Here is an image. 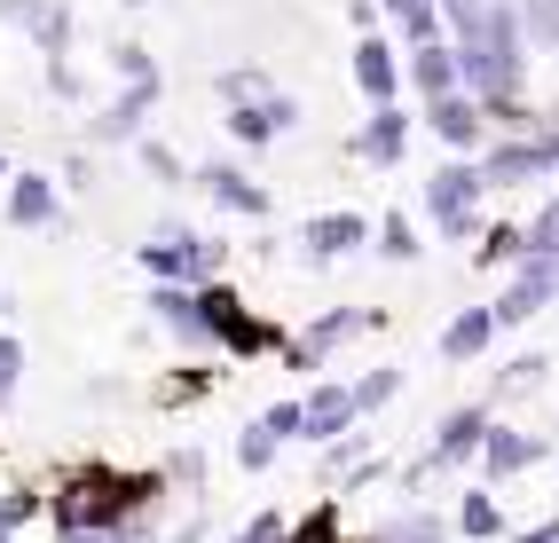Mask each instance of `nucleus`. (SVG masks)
<instances>
[{
    "label": "nucleus",
    "mask_w": 559,
    "mask_h": 543,
    "mask_svg": "<svg viewBox=\"0 0 559 543\" xmlns=\"http://www.w3.org/2000/svg\"><path fill=\"white\" fill-rule=\"evenodd\" d=\"M166 496V473L151 464V473H127V464H71V473L48 488V520H56V535H71V528H87V535H119L127 520H151V504Z\"/></svg>",
    "instance_id": "obj_1"
},
{
    "label": "nucleus",
    "mask_w": 559,
    "mask_h": 543,
    "mask_svg": "<svg viewBox=\"0 0 559 543\" xmlns=\"http://www.w3.org/2000/svg\"><path fill=\"white\" fill-rule=\"evenodd\" d=\"M198 331H205V347H221L229 362H260V354H284V347H292L284 323L252 315L229 276H221V283H198Z\"/></svg>",
    "instance_id": "obj_2"
},
{
    "label": "nucleus",
    "mask_w": 559,
    "mask_h": 543,
    "mask_svg": "<svg viewBox=\"0 0 559 543\" xmlns=\"http://www.w3.org/2000/svg\"><path fill=\"white\" fill-rule=\"evenodd\" d=\"M134 261H142V276L151 283H221L229 276V244H213V237H198V229H181V221H166V229H151L134 244Z\"/></svg>",
    "instance_id": "obj_3"
},
{
    "label": "nucleus",
    "mask_w": 559,
    "mask_h": 543,
    "mask_svg": "<svg viewBox=\"0 0 559 543\" xmlns=\"http://www.w3.org/2000/svg\"><path fill=\"white\" fill-rule=\"evenodd\" d=\"M497 418H489V402H457L450 418L433 425V442H426V457H409L402 464V496H418L426 481H441V473H465V464L480 457V433H489Z\"/></svg>",
    "instance_id": "obj_4"
},
{
    "label": "nucleus",
    "mask_w": 559,
    "mask_h": 543,
    "mask_svg": "<svg viewBox=\"0 0 559 543\" xmlns=\"http://www.w3.org/2000/svg\"><path fill=\"white\" fill-rule=\"evenodd\" d=\"M480 197H489V181H480V158H450V166H433L426 173V213H433V229L450 237V244H473L480 229Z\"/></svg>",
    "instance_id": "obj_5"
},
{
    "label": "nucleus",
    "mask_w": 559,
    "mask_h": 543,
    "mask_svg": "<svg viewBox=\"0 0 559 543\" xmlns=\"http://www.w3.org/2000/svg\"><path fill=\"white\" fill-rule=\"evenodd\" d=\"M386 323V307H323L308 331H292V347H284V362L292 371H323L331 354H340L347 339H362V331H379Z\"/></svg>",
    "instance_id": "obj_6"
},
{
    "label": "nucleus",
    "mask_w": 559,
    "mask_h": 543,
    "mask_svg": "<svg viewBox=\"0 0 559 543\" xmlns=\"http://www.w3.org/2000/svg\"><path fill=\"white\" fill-rule=\"evenodd\" d=\"M551 300H559V261L528 252V261L512 268V283H504V292L489 300V307H497V331H520V323H536Z\"/></svg>",
    "instance_id": "obj_7"
},
{
    "label": "nucleus",
    "mask_w": 559,
    "mask_h": 543,
    "mask_svg": "<svg viewBox=\"0 0 559 543\" xmlns=\"http://www.w3.org/2000/svg\"><path fill=\"white\" fill-rule=\"evenodd\" d=\"M158 95H166V80H142V87H119V95H110L103 111L87 119V142H95V150H119V142H127V150H134V142L151 134L142 119L158 111Z\"/></svg>",
    "instance_id": "obj_8"
},
{
    "label": "nucleus",
    "mask_w": 559,
    "mask_h": 543,
    "mask_svg": "<svg viewBox=\"0 0 559 543\" xmlns=\"http://www.w3.org/2000/svg\"><path fill=\"white\" fill-rule=\"evenodd\" d=\"M190 181H198V190H205V197H213L221 213H237V221H269V213H276L269 181H252L245 166H221V158H213V166H198Z\"/></svg>",
    "instance_id": "obj_9"
},
{
    "label": "nucleus",
    "mask_w": 559,
    "mask_h": 543,
    "mask_svg": "<svg viewBox=\"0 0 559 543\" xmlns=\"http://www.w3.org/2000/svg\"><path fill=\"white\" fill-rule=\"evenodd\" d=\"M418 119L450 142V158H480L489 150V119H480V102L457 87V95H441V102H418Z\"/></svg>",
    "instance_id": "obj_10"
},
{
    "label": "nucleus",
    "mask_w": 559,
    "mask_h": 543,
    "mask_svg": "<svg viewBox=\"0 0 559 543\" xmlns=\"http://www.w3.org/2000/svg\"><path fill=\"white\" fill-rule=\"evenodd\" d=\"M355 87H362V102L379 111V102H402V48L386 40V32H355Z\"/></svg>",
    "instance_id": "obj_11"
},
{
    "label": "nucleus",
    "mask_w": 559,
    "mask_h": 543,
    "mask_svg": "<svg viewBox=\"0 0 559 543\" xmlns=\"http://www.w3.org/2000/svg\"><path fill=\"white\" fill-rule=\"evenodd\" d=\"M409 126H418V119H409L402 102H379V111L347 134V158H362V166H402V158H409Z\"/></svg>",
    "instance_id": "obj_12"
},
{
    "label": "nucleus",
    "mask_w": 559,
    "mask_h": 543,
    "mask_svg": "<svg viewBox=\"0 0 559 543\" xmlns=\"http://www.w3.org/2000/svg\"><path fill=\"white\" fill-rule=\"evenodd\" d=\"M221 126H229V142H245V150H269V142H284L292 126H300V102L276 87L269 102H237V111H221Z\"/></svg>",
    "instance_id": "obj_13"
},
{
    "label": "nucleus",
    "mask_w": 559,
    "mask_h": 543,
    "mask_svg": "<svg viewBox=\"0 0 559 543\" xmlns=\"http://www.w3.org/2000/svg\"><path fill=\"white\" fill-rule=\"evenodd\" d=\"M300 410H308V433L300 442H340V433H355L362 418H355V378H316L308 394H300Z\"/></svg>",
    "instance_id": "obj_14"
},
{
    "label": "nucleus",
    "mask_w": 559,
    "mask_h": 543,
    "mask_svg": "<svg viewBox=\"0 0 559 543\" xmlns=\"http://www.w3.org/2000/svg\"><path fill=\"white\" fill-rule=\"evenodd\" d=\"M370 229L379 221H362L355 205H340V213H316V221H300V252L323 268V261H347V252H362L370 244Z\"/></svg>",
    "instance_id": "obj_15"
},
{
    "label": "nucleus",
    "mask_w": 559,
    "mask_h": 543,
    "mask_svg": "<svg viewBox=\"0 0 559 543\" xmlns=\"http://www.w3.org/2000/svg\"><path fill=\"white\" fill-rule=\"evenodd\" d=\"M0 213H9V229H56L63 221V181L56 173H9Z\"/></svg>",
    "instance_id": "obj_16"
},
{
    "label": "nucleus",
    "mask_w": 559,
    "mask_h": 543,
    "mask_svg": "<svg viewBox=\"0 0 559 543\" xmlns=\"http://www.w3.org/2000/svg\"><path fill=\"white\" fill-rule=\"evenodd\" d=\"M544 457V442H536V433L528 425H489V433H480V488H497V481H512V473H528V464Z\"/></svg>",
    "instance_id": "obj_17"
},
{
    "label": "nucleus",
    "mask_w": 559,
    "mask_h": 543,
    "mask_svg": "<svg viewBox=\"0 0 559 543\" xmlns=\"http://www.w3.org/2000/svg\"><path fill=\"white\" fill-rule=\"evenodd\" d=\"M402 87H409V102H441V95H457V40H426V48H409V56H402Z\"/></svg>",
    "instance_id": "obj_18"
},
{
    "label": "nucleus",
    "mask_w": 559,
    "mask_h": 543,
    "mask_svg": "<svg viewBox=\"0 0 559 543\" xmlns=\"http://www.w3.org/2000/svg\"><path fill=\"white\" fill-rule=\"evenodd\" d=\"M497 339V307H457L441 323V362H480Z\"/></svg>",
    "instance_id": "obj_19"
},
{
    "label": "nucleus",
    "mask_w": 559,
    "mask_h": 543,
    "mask_svg": "<svg viewBox=\"0 0 559 543\" xmlns=\"http://www.w3.org/2000/svg\"><path fill=\"white\" fill-rule=\"evenodd\" d=\"M379 16L394 24L402 56H409V48H426V40H441V0H379Z\"/></svg>",
    "instance_id": "obj_20"
},
{
    "label": "nucleus",
    "mask_w": 559,
    "mask_h": 543,
    "mask_svg": "<svg viewBox=\"0 0 559 543\" xmlns=\"http://www.w3.org/2000/svg\"><path fill=\"white\" fill-rule=\"evenodd\" d=\"M450 528H457L465 543H504V535H512V528H504V504H497V488H465Z\"/></svg>",
    "instance_id": "obj_21"
},
{
    "label": "nucleus",
    "mask_w": 559,
    "mask_h": 543,
    "mask_svg": "<svg viewBox=\"0 0 559 543\" xmlns=\"http://www.w3.org/2000/svg\"><path fill=\"white\" fill-rule=\"evenodd\" d=\"M151 315L166 323L181 347H205V331H198V292H190V283H151Z\"/></svg>",
    "instance_id": "obj_22"
},
{
    "label": "nucleus",
    "mask_w": 559,
    "mask_h": 543,
    "mask_svg": "<svg viewBox=\"0 0 559 543\" xmlns=\"http://www.w3.org/2000/svg\"><path fill=\"white\" fill-rule=\"evenodd\" d=\"M355 543H450V520H441V512H426V504H409V512L379 520V528H370V535H355Z\"/></svg>",
    "instance_id": "obj_23"
},
{
    "label": "nucleus",
    "mask_w": 559,
    "mask_h": 543,
    "mask_svg": "<svg viewBox=\"0 0 559 543\" xmlns=\"http://www.w3.org/2000/svg\"><path fill=\"white\" fill-rule=\"evenodd\" d=\"M520 261H528V229L520 221H489L473 237V268H520Z\"/></svg>",
    "instance_id": "obj_24"
},
{
    "label": "nucleus",
    "mask_w": 559,
    "mask_h": 543,
    "mask_svg": "<svg viewBox=\"0 0 559 543\" xmlns=\"http://www.w3.org/2000/svg\"><path fill=\"white\" fill-rule=\"evenodd\" d=\"M370 252H379V261L386 268H409V261H418V221H409V213H379V229H370Z\"/></svg>",
    "instance_id": "obj_25"
},
{
    "label": "nucleus",
    "mask_w": 559,
    "mask_h": 543,
    "mask_svg": "<svg viewBox=\"0 0 559 543\" xmlns=\"http://www.w3.org/2000/svg\"><path fill=\"white\" fill-rule=\"evenodd\" d=\"M40 512H48V488H40V481H16V488H0V543H9L16 528H32Z\"/></svg>",
    "instance_id": "obj_26"
},
{
    "label": "nucleus",
    "mask_w": 559,
    "mask_h": 543,
    "mask_svg": "<svg viewBox=\"0 0 559 543\" xmlns=\"http://www.w3.org/2000/svg\"><path fill=\"white\" fill-rule=\"evenodd\" d=\"M269 95H276V80L260 63H229V71H221V111H237V102H269Z\"/></svg>",
    "instance_id": "obj_27"
},
{
    "label": "nucleus",
    "mask_w": 559,
    "mask_h": 543,
    "mask_svg": "<svg viewBox=\"0 0 559 543\" xmlns=\"http://www.w3.org/2000/svg\"><path fill=\"white\" fill-rule=\"evenodd\" d=\"M512 16H520V32H528V48L559 56V0H512Z\"/></svg>",
    "instance_id": "obj_28"
},
{
    "label": "nucleus",
    "mask_w": 559,
    "mask_h": 543,
    "mask_svg": "<svg viewBox=\"0 0 559 543\" xmlns=\"http://www.w3.org/2000/svg\"><path fill=\"white\" fill-rule=\"evenodd\" d=\"M284 543H347V520H340V504H316V512H300V520H292L284 528Z\"/></svg>",
    "instance_id": "obj_29"
},
{
    "label": "nucleus",
    "mask_w": 559,
    "mask_h": 543,
    "mask_svg": "<svg viewBox=\"0 0 559 543\" xmlns=\"http://www.w3.org/2000/svg\"><path fill=\"white\" fill-rule=\"evenodd\" d=\"M205 394H213V371H174V378H158L151 402L158 410H190V402H205Z\"/></svg>",
    "instance_id": "obj_30"
},
{
    "label": "nucleus",
    "mask_w": 559,
    "mask_h": 543,
    "mask_svg": "<svg viewBox=\"0 0 559 543\" xmlns=\"http://www.w3.org/2000/svg\"><path fill=\"white\" fill-rule=\"evenodd\" d=\"M520 229H528V252H544V261H559V190H551V197H536V213H528V221H520Z\"/></svg>",
    "instance_id": "obj_31"
},
{
    "label": "nucleus",
    "mask_w": 559,
    "mask_h": 543,
    "mask_svg": "<svg viewBox=\"0 0 559 543\" xmlns=\"http://www.w3.org/2000/svg\"><path fill=\"white\" fill-rule=\"evenodd\" d=\"M134 158L151 166V173L166 181V190H181V181H190V166H181V150H174V142H158V134H142V142H134Z\"/></svg>",
    "instance_id": "obj_32"
},
{
    "label": "nucleus",
    "mask_w": 559,
    "mask_h": 543,
    "mask_svg": "<svg viewBox=\"0 0 559 543\" xmlns=\"http://www.w3.org/2000/svg\"><path fill=\"white\" fill-rule=\"evenodd\" d=\"M394 394H402V371H394V362H386V371H362V378H355V418H370V410H386Z\"/></svg>",
    "instance_id": "obj_33"
},
{
    "label": "nucleus",
    "mask_w": 559,
    "mask_h": 543,
    "mask_svg": "<svg viewBox=\"0 0 559 543\" xmlns=\"http://www.w3.org/2000/svg\"><path fill=\"white\" fill-rule=\"evenodd\" d=\"M276 449H284V442H276V433L260 425V418L237 433V464H245V473H269V464H276Z\"/></svg>",
    "instance_id": "obj_34"
},
{
    "label": "nucleus",
    "mask_w": 559,
    "mask_h": 543,
    "mask_svg": "<svg viewBox=\"0 0 559 543\" xmlns=\"http://www.w3.org/2000/svg\"><path fill=\"white\" fill-rule=\"evenodd\" d=\"M110 71H119L127 87H142V80H158V56L142 48V40H119V48H110Z\"/></svg>",
    "instance_id": "obj_35"
},
{
    "label": "nucleus",
    "mask_w": 559,
    "mask_h": 543,
    "mask_svg": "<svg viewBox=\"0 0 559 543\" xmlns=\"http://www.w3.org/2000/svg\"><path fill=\"white\" fill-rule=\"evenodd\" d=\"M260 425H269L276 442H300V433H308V410H300V394H284V402H269V410H260Z\"/></svg>",
    "instance_id": "obj_36"
},
{
    "label": "nucleus",
    "mask_w": 559,
    "mask_h": 543,
    "mask_svg": "<svg viewBox=\"0 0 559 543\" xmlns=\"http://www.w3.org/2000/svg\"><path fill=\"white\" fill-rule=\"evenodd\" d=\"M362 464V433H340V442L323 449V481H340V473H355Z\"/></svg>",
    "instance_id": "obj_37"
},
{
    "label": "nucleus",
    "mask_w": 559,
    "mask_h": 543,
    "mask_svg": "<svg viewBox=\"0 0 559 543\" xmlns=\"http://www.w3.org/2000/svg\"><path fill=\"white\" fill-rule=\"evenodd\" d=\"M544 371H551V362H544V354H512L497 386H504V394H520V386H544Z\"/></svg>",
    "instance_id": "obj_38"
},
{
    "label": "nucleus",
    "mask_w": 559,
    "mask_h": 543,
    "mask_svg": "<svg viewBox=\"0 0 559 543\" xmlns=\"http://www.w3.org/2000/svg\"><path fill=\"white\" fill-rule=\"evenodd\" d=\"M480 9H489V0H441V32H450V40H465V32L480 24Z\"/></svg>",
    "instance_id": "obj_39"
},
{
    "label": "nucleus",
    "mask_w": 559,
    "mask_h": 543,
    "mask_svg": "<svg viewBox=\"0 0 559 543\" xmlns=\"http://www.w3.org/2000/svg\"><path fill=\"white\" fill-rule=\"evenodd\" d=\"M158 473H166V488H174V481H181V488H198V481H205V457H198V449H174Z\"/></svg>",
    "instance_id": "obj_40"
},
{
    "label": "nucleus",
    "mask_w": 559,
    "mask_h": 543,
    "mask_svg": "<svg viewBox=\"0 0 559 543\" xmlns=\"http://www.w3.org/2000/svg\"><path fill=\"white\" fill-rule=\"evenodd\" d=\"M284 528H292L284 512H252V520H245V528H237L229 543H284Z\"/></svg>",
    "instance_id": "obj_41"
},
{
    "label": "nucleus",
    "mask_w": 559,
    "mask_h": 543,
    "mask_svg": "<svg viewBox=\"0 0 559 543\" xmlns=\"http://www.w3.org/2000/svg\"><path fill=\"white\" fill-rule=\"evenodd\" d=\"M56 9V0H0V24H16V32H40V16Z\"/></svg>",
    "instance_id": "obj_42"
},
{
    "label": "nucleus",
    "mask_w": 559,
    "mask_h": 543,
    "mask_svg": "<svg viewBox=\"0 0 559 543\" xmlns=\"http://www.w3.org/2000/svg\"><path fill=\"white\" fill-rule=\"evenodd\" d=\"M24 362H32V354H24V339H16V331H0V378L24 386Z\"/></svg>",
    "instance_id": "obj_43"
},
{
    "label": "nucleus",
    "mask_w": 559,
    "mask_h": 543,
    "mask_svg": "<svg viewBox=\"0 0 559 543\" xmlns=\"http://www.w3.org/2000/svg\"><path fill=\"white\" fill-rule=\"evenodd\" d=\"M48 87H56V95H80V71H71V56H48Z\"/></svg>",
    "instance_id": "obj_44"
},
{
    "label": "nucleus",
    "mask_w": 559,
    "mask_h": 543,
    "mask_svg": "<svg viewBox=\"0 0 559 543\" xmlns=\"http://www.w3.org/2000/svg\"><path fill=\"white\" fill-rule=\"evenodd\" d=\"M504 543H559V512H551V520H536V528H512Z\"/></svg>",
    "instance_id": "obj_45"
},
{
    "label": "nucleus",
    "mask_w": 559,
    "mask_h": 543,
    "mask_svg": "<svg viewBox=\"0 0 559 543\" xmlns=\"http://www.w3.org/2000/svg\"><path fill=\"white\" fill-rule=\"evenodd\" d=\"M347 16H355V32H379V0H347Z\"/></svg>",
    "instance_id": "obj_46"
},
{
    "label": "nucleus",
    "mask_w": 559,
    "mask_h": 543,
    "mask_svg": "<svg viewBox=\"0 0 559 543\" xmlns=\"http://www.w3.org/2000/svg\"><path fill=\"white\" fill-rule=\"evenodd\" d=\"M110 543H158V528H151V520H127V528L110 535Z\"/></svg>",
    "instance_id": "obj_47"
},
{
    "label": "nucleus",
    "mask_w": 559,
    "mask_h": 543,
    "mask_svg": "<svg viewBox=\"0 0 559 543\" xmlns=\"http://www.w3.org/2000/svg\"><path fill=\"white\" fill-rule=\"evenodd\" d=\"M9 402H16V386H9V378H0V410H9Z\"/></svg>",
    "instance_id": "obj_48"
},
{
    "label": "nucleus",
    "mask_w": 559,
    "mask_h": 543,
    "mask_svg": "<svg viewBox=\"0 0 559 543\" xmlns=\"http://www.w3.org/2000/svg\"><path fill=\"white\" fill-rule=\"evenodd\" d=\"M127 9H151V0H127Z\"/></svg>",
    "instance_id": "obj_49"
},
{
    "label": "nucleus",
    "mask_w": 559,
    "mask_h": 543,
    "mask_svg": "<svg viewBox=\"0 0 559 543\" xmlns=\"http://www.w3.org/2000/svg\"><path fill=\"white\" fill-rule=\"evenodd\" d=\"M0 181H9V158H0Z\"/></svg>",
    "instance_id": "obj_50"
}]
</instances>
